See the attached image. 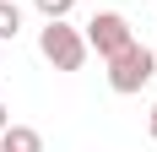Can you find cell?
<instances>
[{
    "label": "cell",
    "instance_id": "cell-1",
    "mask_svg": "<svg viewBox=\"0 0 157 152\" xmlns=\"http://www.w3.org/2000/svg\"><path fill=\"white\" fill-rule=\"evenodd\" d=\"M38 54H44L54 71H81V65H87V38H81V27H71L65 16H54V22L38 27Z\"/></svg>",
    "mask_w": 157,
    "mask_h": 152
},
{
    "label": "cell",
    "instance_id": "cell-2",
    "mask_svg": "<svg viewBox=\"0 0 157 152\" xmlns=\"http://www.w3.org/2000/svg\"><path fill=\"white\" fill-rule=\"evenodd\" d=\"M81 38H87V54H98V60H114L119 49L136 44L125 11H92V16H87V27H81Z\"/></svg>",
    "mask_w": 157,
    "mask_h": 152
},
{
    "label": "cell",
    "instance_id": "cell-3",
    "mask_svg": "<svg viewBox=\"0 0 157 152\" xmlns=\"http://www.w3.org/2000/svg\"><path fill=\"white\" fill-rule=\"evenodd\" d=\"M109 65V87L119 92V98H130V92H141L146 82L157 76V54L146 44H130V49H119L114 60H103Z\"/></svg>",
    "mask_w": 157,
    "mask_h": 152
},
{
    "label": "cell",
    "instance_id": "cell-4",
    "mask_svg": "<svg viewBox=\"0 0 157 152\" xmlns=\"http://www.w3.org/2000/svg\"><path fill=\"white\" fill-rule=\"evenodd\" d=\"M0 152H44V136L33 125H6L0 130Z\"/></svg>",
    "mask_w": 157,
    "mask_h": 152
},
{
    "label": "cell",
    "instance_id": "cell-5",
    "mask_svg": "<svg viewBox=\"0 0 157 152\" xmlns=\"http://www.w3.org/2000/svg\"><path fill=\"white\" fill-rule=\"evenodd\" d=\"M16 33H22V6H11V0H0V44H11Z\"/></svg>",
    "mask_w": 157,
    "mask_h": 152
},
{
    "label": "cell",
    "instance_id": "cell-6",
    "mask_svg": "<svg viewBox=\"0 0 157 152\" xmlns=\"http://www.w3.org/2000/svg\"><path fill=\"white\" fill-rule=\"evenodd\" d=\"M38 11H44V22H54V16H71L76 11V0H33Z\"/></svg>",
    "mask_w": 157,
    "mask_h": 152
},
{
    "label": "cell",
    "instance_id": "cell-7",
    "mask_svg": "<svg viewBox=\"0 0 157 152\" xmlns=\"http://www.w3.org/2000/svg\"><path fill=\"white\" fill-rule=\"evenodd\" d=\"M146 130H152V141H157V103H152V120H146Z\"/></svg>",
    "mask_w": 157,
    "mask_h": 152
},
{
    "label": "cell",
    "instance_id": "cell-8",
    "mask_svg": "<svg viewBox=\"0 0 157 152\" xmlns=\"http://www.w3.org/2000/svg\"><path fill=\"white\" fill-rule=\"evenodd\" d=\"M6 125H11V109H6V103H0V130H6Z\"/></svg>",
    "mask_w": 157,
    "mask_h": 152
},
{
    "label": "cell",
    "instance_id": "cell-9",
    "mask_svg": "<svg viewBox=\"0 0 157 152\" xmlns=\"http://www.w3.org/2000/svg\"><path fill=\"white\" fill-rule=\"evenodd\" d=\"M152 54H157V44H152Z\"/></svg>",
    "mask_w": 157,
    "mask_h": 152
}]
</instances>
